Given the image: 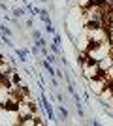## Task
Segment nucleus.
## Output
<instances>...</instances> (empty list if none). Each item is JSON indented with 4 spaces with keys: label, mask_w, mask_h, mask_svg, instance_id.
Returning <instances> with one entry per match:
<instances>
[{
    "label": "nucleus",
    "mask_w": 113,
    "mask_h": 126,
    "mask_svg": "<svg viewBox=\"0 0 113 126\" xmlns=\"http://www.w3.org/2000/svg\"><path fill=\"white\" fill-rule=\"evenodd\" d=\"M0 64H4V58H2V57H0Z\"/></svg>",
    "instance_id": "1"
}]
</instances>
